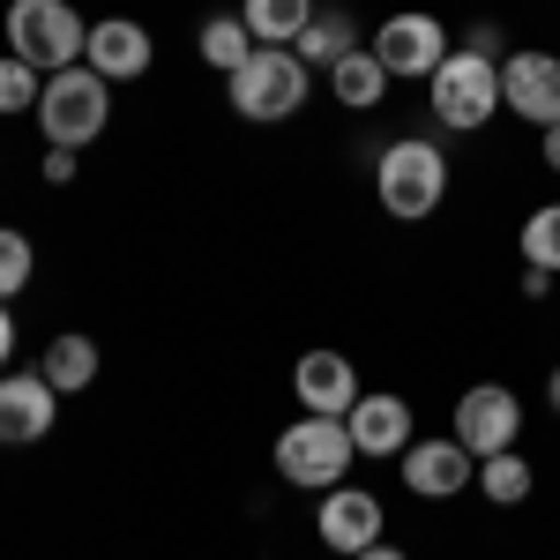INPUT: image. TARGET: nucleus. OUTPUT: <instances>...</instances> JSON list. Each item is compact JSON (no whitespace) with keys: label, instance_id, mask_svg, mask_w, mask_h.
<instances>
[{"label":"nucleus","instance_id":"nucleus-23","mask_svg":"<svg viewBox=\"0 0 560 560\" xmlns=\"http://www.w3.org/2000/svg\"><path fill=\"white\" fill-rule=\"evenodd\" d=\"M31 269H38V247H31L15 224H0V300H23Z\"/></svg>","mask_w":560,"mask_h":560},{"label":"nucleus","instance_id":"nucleus-28","mask_svg":"<svg viewBox=\"0 0 560 560\" xmlns=\"http://www.w3.org/2000/svg\"><path fill=\"white\" fill-rule=\"evenodd\" d=\"M538 158H546V173H560V128H538Z\"/></svg>","mask_w":560,"mask_h":560},{"label":"nucleus","instance_id":"nucleus-27","mask_svg":"<svg viewBox=\"0 0 560 560\" xmlns=\"http://www.w3.org/2000/svg\"><path fill=\"white\" fill-rule=\"evenodd\" d=\"M8 359H15V314H8V300H0V374H8Z\"/></svg>","mask_w":560,"mask_h":560},{"label":"nucleus","instance_id":"nucleus-9","mask_svg":"<svg viewBox=\"0 0 560 560\" xmlns=\"http://www.w3.org/2000/svg\"><path fill=\"white\" fill-rule=\"evenodd\" d=\"M382 493H366V486H329L322 493V509H314V530H322V546L329 553H366V546H382Z\"/></svg>","mask_w":560,"mask_h":560},{"label":"nucleus","instance_id":"nucleus-4","mask_svg":"<svg viewBox=\"0 0 560 560\" xmlns=\"http://www.w3.org/2000/svg\"><path fill=\"white\" fill-rule=\"evenodd\" d=\"M427 105H433V120L456 128V135L486 128V120L501 113V60H486V52H471V45H456V52L427 75Z\"/></svg>","mask_w":560,"mask_h":560},{"label":"nucleus","instance_id":"nucleus-8","mask_svg":"<svg viewBox=\"0 0 560 560\" xmlns=\"http://www.w3.org/2000/svg\"><path fill=\"white\" fill-rule=\"evenodd\" d=\"M456 441L471 448V456H501V448H516L523 441V404L509 382H471L456 396Z\"/></svg>","mask_w":560,"mask_h":560},{"label":"nucleus","instance_id":"nucleus-21","mask_svg":"<svg viewBox=\"0 0 560 560\" xmlns=\"http://www.w3.org/2000/svg\"><path fill=\"white\" fill-rule=\"evenodd\" d=\"M240 23L255 31V45H300L314 23V0H240Z\"/></svg>","mask_w":560,"mask_h":560},{"label":"nucleus","instance_id":"nucleus-1","mask_svg":"<svg viewBox=\"0 0 560 560\" xmlns=\"http://www.w3.org/2000/svg\"><path fill=\"white\" fill-rule=\"evenodd\" d=\"M38 128H45V150H75L83 158L97 135L113 128V83L97 68H60L45 75V97H38Z\"/></svg>","mask_w":560,"mask_h":560},{"label":"nucleus","instance_id":"nucleus-14","mask_svg":"<svg viewBox=\"0 0 560 560\" xmlns=\"http://www.w3.org/2000/svg\"><path fill=\"white\" fill-rule=\"evenodd\" d=\"M292 396H300L314 419H345L366 388H359V366H351L345 351H306L300 366H292Z\"/></svg>","mask_w":560,"mask_h":560},{"label":"nucleus","instance_id":"nucleus-5","mask_svg":"<svg viewBox=\"0 0 560 560\" xmlns=\"http://www.w3.org/2000/svg\"><path fill=\"white\" fill-rule=\"evenodd\" d=\"M359 464V448H351V427L345 419H292V427L277 433V478L284 486H300V493H329V486H345V471Z\"/></svg>","mask_w":560,"mask_h":560},{"label":"nucleus","instance_id":"nucleus-7","mask_svg":"<svg viewBox=\"0 0 560 560\" xmlns=\"http://www.w3.org/2000/svg\"><path fill=\"white\" fill-rule=\"evenodd\" d=\"M374 60L388 68V83H427L433 68L456 52L448 45V31H441V15H427V8H396V15H382V31H374Z\"/></svg>","mask_w":560,"mask_h":560},{"label":"nucleus","instance_id":"nucleus-2","mask_svg":"<svg viewBox=\"0 0 560 560\" xmlns=\"http://www.w3.org/2000/svg\"><path fill=\"white\" fill-rule=\"evenodd\" d=\"M374 195H382V210L396 217V224L433 217L441 195H448V158H441V142H427V135H396L382 158H374Z\"/></svg>","mask_w":560,"mask_h":560},{"label":"nucleus","instance_id":"nucleus-25","mask_svg":"<svg viewBox=\"0 0 560 560\" xmlns=\"http://www.w3.org/2000/svg\"><path fill=\"white\" fill-rule=\"evenodd\" d=\"M45 179L68 187V179H75V150H45Z\"/></svg>","mask_w":560,"mask_h":560},{"label":"nucleus","instance_id":"nucleus-15","mask_svg":"<svg viewBox=\"0 0 560 560\" xmlns=\"http://www.w3.org/2000/svg\"><path fill=\"white\" fill-rule=\"evenodd\" d=\"M345 427H351V448L359 456H404L419 433H411V404L396 396V388H374V396H359L345 411Z\"/></svg>","mask_w":560,"mask_h":560},{"label":"nucleus","instance_id":"nucleus-10","mask_svg":"<svg viewBox=\"0 0 560 560\" xmlns=\"http://www.w3.org/2000/svg\"><path fill=\"white\" fill-rule=\"evenodd\" d=\"M501 105L523 113L530 128H560V52H509L501 60Z\"/></svg>","mask_w":560,"mask_h":560},{"label":"nucleus","instance_id":"nucleus-19","mask_svg":"<svg viewBox=\"0 0 560 560\" xmlns=\"http://www.w3.org/2000/svg\"><path fill=\"white\" fill-rule=\"evenodd\" d=\"M195 52H202V68H217V75H240V68L255 60V31L240 23V8H232V15H210V23L195 31Z\"/></svg>","mask_w":560,"mask_h":560},{"label":"nucleus","instance_id":"nucleus-13","mask_svg":"<svg viewBox=\"0 0 560 560\" xmlns=\"http://www.w3.org/2000/svg\"><path fill=\"white\" fill-rule=\"evenodd\" d=\"M83 68H97L105 83H135V75H150V31L135 23V15H97L83 38Z\"/></svg>","mask_w":560,"mask_h":560},{"label":"nucleus","instance_id":"nucleus-24","mask_svg":"<svg viewBox=\"0 0 560 560\" xmlns=\"http://www.w3.org/2000/svg\"><path fill=\"white\" fill-rule=\"evenodd\" d=\"M38 97H45V75L31 68V60H15V52H0V113H38Z\"/></svg>","mask_w":560,"mask_h":560},{"label":"nucleus","instance_id":"nucleus-6","mask_svg":"<svg viewBox=\"0 0 560 560\" xmlns=\"http://www.w3.org/2000/svg\"><path fill=\"white\" fill-rule=\"evenodd\" d=\"M90 23L68 8V0H8V52L31 60L38 75H60L83 60Z\"/></svg>","mask_w":560,"mask_h":560},{"label":"nucleus","instance_id":"nucleus-29","mask_svg":"<svg viewBox=\"0 0 560 560\" xmlns=\"http://www.w3.org/2000/svg\"><path fill=\"white\" fill-rule=\"evenodd\" d=\"M351 560H411V553H404V546H388V538H382V546H366V553H351Z\"/></svg>","mask_w":560,"mask_h":560},{"label":"nucleus","instance_id":"nucleus-30","mask_svg":"<svg viewBox=\"0 0 560 560\" xmlns=\"http://www.w3.org/2000/svg\"><path fill=\"white\" fill-rule=\"evenodd\" d=\"M546 396H553V411H560V366H553V382H546Z\"/></svg>","mask_w":560,"mask_h":560},{"label":"nucleus","instance_id":"nucleus-26","mask_svg":"<svg viewBox=\"0 0 560 560\" xmlns=\"http://www.w3.org/2000/svg\"><path fill=\"white\" fill-rule=\"evenodd\" d=\"M501 45H509V38H501V23H471V52H486V60H493Z\"/></svg>","mask_w":560,"mask_h":560},{"label":"nucleus","instance_id":"nucleus-22","mask_svg":"<svg viewBox=\"0 0 560 560\" xmlns=\"http://www.w3.org/2000/svg\"><path fill=\"white\" fill-rule=\"evenodd\" d=\"M523 269L560 277V202H546V210L523 217Z\"/></svg>","mask_w":560,"mask_h":560},{"label":"nucleus","instance_id":"nucleus-3","mask_svg":"<svg viewBox=\"0 0 560 560\" xmlns=\"http://www.w3.org/2000/svg\"><path fill=\"white\" fill-rule=\"evenodd\" d=\"M224 97H232L240 120L277 128V120H292L306 105V60L292 45H255V60H247L240 75H224Z\"/></svg>","mask_w":560,"mask_h":560},{"label":"nucleus","instance_id":"nucleus-16","mask_svg":"<svg viewBox=\"0 0 560 560\" xmlns=\"http://www.w3.org/2000/svg\"><path fill=\"white\" fill-rule=\"evenodd\" d=\"M329 97H337L345 113H374L388 97V68L374 60V45H359V52H345V60L329 68Z\"/></svg>","mask_w":560,"mask_h":560},{"label":"nucleus","instance_id":"nucleus-11","mask_svg":"<svg viewBox=\"0 0 560 560\" xmlns=\"http://www.w3.org/2000/svg\"><path fill=\"white\" fill-rule=\"evenodd\" d=\"M52 419H60V388L45 382L38 366L31 374H0V448H31V441H45L52 433Z\"/></svg>","mask_w":560,"mask_h":560},{"label":"nucleus","instance_id":"nucleus-20","mask_svg":"<svg viewBox=\"0 0 560 560\" xmlns=\"http://www.w3.org/2000/svg\"><path fill=\"white\" fill-rule=\"evenodd\" d=\"M478 493L493 509H523L538 493V471L523 464V448H501V456H478Z\"/></svg>","mask_w":560,"mask_h":560},{"label":"nucleus","instance_id":"nucleus-17","mask_svg":"<svg viewBox=\"0 0 560 560\" xmlns=\"http://www.w3.org/2000/svg\"><path fill=\"white\" fill-rule=\"evenodd\" d=\"M359 23H351V8H314V23H306L300 31V45H292V52H300L306 68H337V60H345V52H359Z\"/></svg>","mask_w":560,"mask_h":560},{"label":"nucleus","instance_id":"nucleus-12","mask_svg":"<svg viewBox=\"0 0 560 560\" xmlns=\"http://www.w3.org/2000/svg\"><path fill=\"white\" fill-rule=\"evenodd\" d=\"M404 486L419 501H456L464 486H478V456L448 433V441H411L404 448Z\"/></svg>","mask_w":560,"mask_h":560},{"label":"nucleus","instance_id":"nucleus-18","mask_svg":"<svg viewBox=\"0 0 560 560\" xmlns=\"http://www.w3.org/2000/svg\"><path fill=\"white\" fill-rule=\"evenodd\" d=\"M38 374L60 388V396H83V388L97 382V345H90L83 329H68V337H52V345H45Z\"/></svg>","mask_w":560,"mask_h":560}]
</instances>
